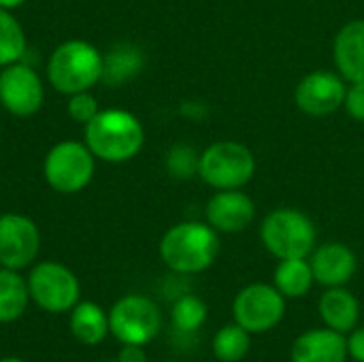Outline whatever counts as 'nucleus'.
Returning <instances> with one entry per match:
<instances>
[{"mask_svg":"<svg viewBox=\"0 0 364 362\" xmlns=\"http://www.w3.org/2000/svg\"><path fill=\"white\" fill-rule=\"evenodd\" d=\"M311 271L316 284L322 288H335L346 286L352 282L358 269V258L352 247L339 241H328L322 245H316V250L309 256Z\"/></svg>","mask_w":364,"mask_h":362,"instance_id":"4468645a","label":"nucleus"},{"mask_svg":"<svg viewBox=\"0 0 364 362\" xmlns=\"http://www.w3.org/2000/svg\"><path fill=\"white\" fill-rule=\"evenodd\" d=\"M348 81L333 70L320 68L307 73L294 87V102L299 111L309 117H326L343 107Z\"/></svg>","mask_w":364,"mask_h":362,"instance_id":"9b49d317","label":"nucleus"},{"mask_svg":"<svg viewBox=\"0 0 364 362\" xmlns=\"http://www.w3.org/2000/svg\"><path fill=\"white\" fill-rule=\"evenodd\" d=\"M162 329L160 307L143 294L122 297L109 312V333L122 344L147 346Z\"/></svg>","mask_w":364,"mask_h":362,"instance_id":"0eeeda50","label":"nucleus"},{"mask_svg":"<svg viewBox=\"0 0 364 362\" xmlns=\"http://www.w3.org/2000/svg\"><path fill=\"white\" fill-rule=\"evenodd\" d=\"M256 173V158L245 143L215 141L198 158V177L213 190H241Z\"/></svg>","mask_w":364,"mask_h":362,"instance_id":"39448f33","label":"nucleus"},{"mask_svg":"<svg viewBox=\"0 0 364 362\" xmlns=\"http://www.w3.org/2000/svg\"><path fill=\"white\" fill-rule=\"evenodd\" d=\"M111 362H117V361H111Z\"/></svg>","mask_w":364,"mask_h":362,"instance_id":"473e14b6","label":"nucleus"},{"mask_svg":"<svg viewBox=\"0 0 364 362\" xmlns=\"http://www.w3.org/2000/svg\"><path fill=\"white\" fill-rule=\"evenodd\" d=\"M158 252L173 273L196 275L218 260L220 233L207 222H179L162 235Z\"/></svg>","mask_w":364,"mask_h":362,"instance_id":"f03ea898","label":"nucleus"},{"mask_svg":"<svg viewBox=\"0 0 364 362\" xmlns=\"http://www.w3.org/2000/svg\"><path fill=\"white\" fill-rule=\"evenodd\" d=\"M96 173V156L85 141H60L43 160V177L58 194L83 192Z\"/></svg>","mask_w":364,"mask_h":362,"instance_id":"423d86ee","label":"nucleus"},{"mask_svg":"<svg viewBox=\"0 0 364 362\" xmlns=\"http://www.w3.org/2000/svg\"><path fill=\"white\" fill-rule=\"evenodd\" d=\"M333 58L337 73L348 83L364 81V19L341 26L333 41Z\"/></svg>","mask_w":364,"mask_h":362,"instance_id":"dca6fc26","label":"nucleus"},{"mask_svg":"<svg viewBox=\"0 0 364 362\" xmlns=\"http://www.w3.org/2000/svg\"><path fill=\"white\" fill-rule=\"evenodd\" d=\"M145 68V53L132 43H117L102 53V83L122 85Z\"/></svg>","mask_w":364,"mask_h":362,"instance_id":"a211bd4d","label":"nucleus"},{"mask_svg":"<svg viewBox=\"0 0 364 362\" xmlns=\"http://www.w3.org/2000/svg\"><path fill=\"white\" fill-rule=\"evenodd\" d=\"M209 307L196 294H181L171 307V322L179 333H196L207 322Z\"/></svg>","mask_w":364,"mask_h":362,"instance_id":"b1692460","label":"nucleus"},{"mask_svg":"<svg viewBox=\"0 0 364 362\" xmlns=\"http://www.w3.org/2000/svg\"><path fill=\"white\" fill-rule=\"evenodd\" d=\"M343 109L348 111V115L354 122L364 124V81H356L348 85L346 92V100H343Z\"/></svg>","mask_w":364,"mask_h":362,"instance_id":"bb28decb","label":"nucleus"},{"mask_svg":"<svg viewBox=\"0 0 364 362\" xmlns=\"http://www.w3.org/2000/svg\"><path fill=\"white\" fill-rule=\"evenodd\" d=\"M286 316V297L273 284H250L232 301V318L250 335L273 331Z\"/></svg>","mask_w":364,"mask_h":362,"instance_id":"1a4fd4ad","label":"nucleus"},{"mask_svg":"<svg viewBox=\"0 0 364 362\" xmlns=\"http://www.w3.org/2000/svg\"><path fill=\"white\" fill-rule=\"evenodd\" d=\"M316 280L309 258H286L279 260L273 271V286L286 299H303L311 292Z\"/></svg>","mask_w":364,"mask_h":362,"instance_id":"aec40b11","label":"nucleus"},{"mask_svg":"<svg viewBox=\"0 0 364 362\" xmlns=\"http://www.w3.org/2000/svg\"><path fill=\"white\" fill-rule=\"evenodd\" d=\"M117 362H149L147 361V354L143 350V346H132V344H126L117 356Z\"/></svg>","mask_w":364,"mask_h":362,"instance_id":"c85d7f7f","label":"nucleus"},{"mask_svg":"<svg viewBox=\"0 0 364 362\" xmlns=\"http://www.w3.org/2000/svg\"><path fill=\"white\" fill-rule=\"evenodd\" d=\"M348 337L322 326L301 333L290 350V362H348Z\"/></svg>","mask_w":364,"mask_h":362,"instance_id":"2eb2a0df","label":"nucleus"},{"mask_svg":"<svg viewBox=\"0 0 364 362\" xmlns=\"http://www.w3.org/2000/svg\"><path fill=\"white\" fill-rule=\"evenodd\" d=\"M83 128L85 145L100 162H128L139 156L145 145V128L141 119L126 109H100Z\"/></svg>","mask_w":364,"mask_h":362,"instance_id":"f257e3e1","label":"nucleus"},{"mask_svg":"<svg viewBox=\"0 0 364 362\" xmlns=\"http://www.w3.org/2000/svg\"><path fill=\"white\" fill-rule=\"evenodd\" d=\"M70 333L83 346H98L109 335V314L92 301H79L70 309Z\"/></svg>","mask_w":364,"mask_h":362,"instance_id":"6ab92c4d","label":"nucleus"},{"mask_svg":"<svg viewBox=\"0 0 364 362\" xmlns=\"http://www.w3.org/2000/svg\"><path fill=\"white\" fill-rule=\"evenodd\" d=\"M0 362H23L21 358H15V356H6V358H0Z\"/></svg>","mask_w":364,"mask_h":362,"instance_id":"7c9ffc66","label":"nucleus"},{"mask_svg":"<svg viewBox=\"0 0 364 362\" xmlns=\"http://www.w3.org/2000/svg\"><path fill=\"white\" fill-rule=\"evenodd\" d=\"M256 220V205L243 190H215L205 205V222L226 235H237Z\"/></svg>","mask_w":364,"mask_h":362,"instance_id":"ddd939ff","label":"nucleus"},{"mask_svg":"<svg viewBox=\"0 0 364 362\" xmlns=\"http://www.w3.org/2000/svg\"><path fill=\"white\" fill-rule=\"evenodd\" d=\"M47 79L64 96L87 92L102 81V53L83 38H68L49 53Z\"/></svg>","mask_w":364,"mask_h":362,"instance_id":"7ed1b4c3","label":"nucleus"},{"mask_svg":"<svg viewBox=\"0 0 364 362\" xmlns=\"http://www.w3.org/2000/svg\"><path fill=\"white\" fill-rule=\"evenodd\" d=\"M30 303L28 280L19 271L0 267V324H11L19 320Z\"/></svg>","mask_w":364,"mask_h":362,"instance_id":"412c9836","label":"nucleus"},{"mask_svg":"<svg viewBox=\"0 0 364 362\" xmlns=\"http://www.w3.org/2000/svg\"><path fill=\"white\" fill-rule=\"evenodd\" d=\"M45 102V83L41 75L23 64L15 62L0 70V107L15 117H30L41 111Z\"/></svg>","mask_w":364,"mask_h":362,"instance_id":"9d476101","label":"nucleus"},{"mask_svg":"<svg viewBox=\"0 0 364 362\" xmlns=\"http://www.w3.org/2000/svg\"><path fill=\"white\" fill-rule=\"evenodd\" d=\"M158 362H181V361H158Z\"/></svg>","mask_w":364,"mask_h":362,"instance_id":"2f4dec72","label":"nucleus"},{"mask_svg":"<svg viewBox=\"0 0 364 362\" xmlns=\"http://www.w3.org/2000/svg\"><path fill=\"white\" fill-rule=\"evenodd\" d=\"M100 111V105L96 100V96L92 94V90L87 92H77L68 96V105H66V113L75 124H90Z\"/></svg>","mask_w":364,"mask_h":362,"instance_id":"a878e982","label":"nucleus"},{"mask_svg":"<svg viewBox=\"0 0 364 362\" xmlns=\"http://www.w3.org/2000/svg\"><path fill=\"white\" fill-rule=\"evenodd\" d=\"M28 49L26 32L9 9H0V68L21 62Z\"/></svg>","mask_w":364,"mask_h":362,"instance_id":"5701e85b","label":"nucleus"},{"mask_svg":"<svg viewBox=\"0 0 364 362\" xmlns=\"http://www.w3.org/2000/svg\"><path fill=\"white\" fill-rule=\"evenodd\" d=\"M198 158L200 154H196L194 147L179 143L173 145L171 151L166 154V169L175 179H190L198 175Z\"/></svg>","mask_w":364,"mask_h":362,"instance_id":"393cba45","label":"nucleus"},{"mask_svg":"<svg viewBox=\"0 0 364 362\" xmlns=\"http://www.w3.org/2000/svg\"><path fill=\"white\" fill-rule=\"evenodd\" d=\"M30 301L49 314L70 312L81 301V286L77 275L62 262L45 260L32 267L28 275Z\"/></svg>","mask_w":364,"mask_h":362,"instance_id":"6e6552de","label":"nucleus"},{"mask_svg":"<svg viewBox=\"0 0 364 362\" xmlns=\"http://www.w3.org/2000/svg\"><path fill=\"white\" fill-rule=\"evenodd\" d=\"M348 337V354L356 362H364V326H356Z\"/></svg>","mask_w":364,"mask_h":362,"instance_id":"cd10ccee","label":"nucleus"},{"mask_svg":"<svg viewBox=\"0 0 364 362\" xmlns=\"http://www.w3.org/2000/svg\"><path fill=\"white\" fill-rule=\"evenodd\" d=\"M260 241L264 250L277 260L309 258L316 250L318 230L307 213L294 207H279L267 213L262 220Z\"/></svg>","mask_w":364,"mask_h":362,"instance_id":"20e7f679","label":"nucleus"},{"mask_svg":"<svg viewBox=\"0 0 364 362\" xmlns=\"http://www.w3.org/2000/svg\"><path fill=\"white\" fill-rule=\"evenodd\" d=\"M318 314L324 326L348 335L358 326L360 320V303L354 292H350L346 286L326 288L318 301Z\"/></svg>","mask_w":364,"mask_h":362,"instance_id":"f3484780","label":"nucleus"},{"mask_svg":"<svg viewBox=\"0 0 364 362\" xmlns=\"http://www.w3.org/2000/svg\"><path fill=\"white\" fill-rule=\"evenodd\" d=\"M23 2H28V0H0V9H9V11H13V9L21 6Z\"/></svg>","mask_w":364,"mask_h":362,"instance_id":"c756f323","label":"nucleus"},{"mask_svg":"<svg viewBox=\"0 0 364 362\" xmlns=\"http://www.w3.org/2000/svg\"><path fill=\"white\" fill-rule=\"evenodd\" d=\"M211 350L220 362H241L252 350V335L237 322L226 324L213 335Z\"/></svg>","mask_w":364,"mask_h":362,"instance_id":"4be33fe9","label":"nucleus"},{"mask_svg":"<svg viewBox=\"0 0 364 362\" xmlns=\"http://www.w3.org/2000/svg\"><path fill=\"white\" fill-rule=\"evenodd\" d=\"M41 250V230L23 213L0 215V267L21 271L30 267Z\"/></svg>","mask_w":364,"mask_h":362,"instance_id":"f8f14e48","label":"nucleus"}]
</instances>
